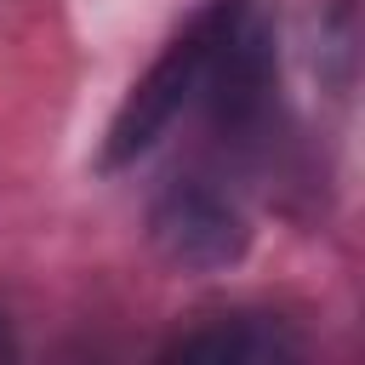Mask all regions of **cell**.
I'll return each instance as SVG.
<instances>
[{
  "label": "cell",
  "instance_id": "7a4b0ae2",
  "mask_svg": "<svg viewBox=\"0 0 365 365\" xmlns=\"http://www.w3.org/2000/svg\"><path fill=\"white\" fill-rule=\"evenodd\" d=\"M148 240H154V251H160L171 268H182V274H217V268H228V262L245 257L251 228H245V217H240V205H234L228 194H217L211 182L182 177V182H171V188L154 200V211H148Z\"/></svg>",
  "mask_w": 365,
  "mask_h": 365
},
{
  "label": "cell",
  "instance_id": "6da1fadb",
  "mask_svg": "<svg viewBox=\"0 0 365 365\" xmlns=\"http://www.w3.org/2000/svg\"><path fill=\"white\" fill-rule=\"evenodd\" d=\"M211 34H217V11H205L182 40H171V46L154 57V68L125 91V103H120V114H114V125H108V143H103V165H131L137 154H148V148L171 131V120L200 97V86H205V57H211Z\"/></svg>",
  "mask_w": 365,
  "mask_h": 365
},
{
  "label": "cell",
  "instance_id": "3957f363",
  "mask_svg": "<svg viewBox=\"0 0 365 365\" xmlns=\"http://www.w3.org/2000/svg\"><path fill=\"white\" fill-rule=\"evenodd\" d=\"M171 359H211V365H274V359H291L297 354V336L279 325V319H262V314H228L205 331H188L165 348Z\"/></svg>",
  "mask_w": 365,
  "mask_h": 365
}]
</instances>
